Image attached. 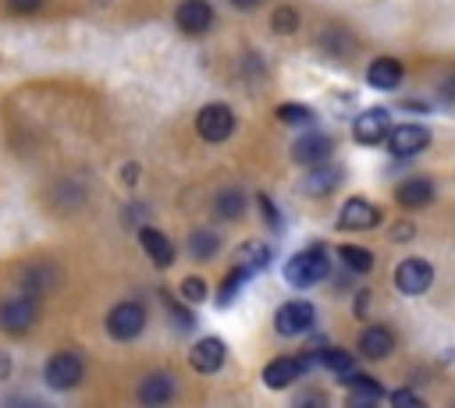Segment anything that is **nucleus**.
Wrapping results in <instances>:
<instances>
[{"mask_svg":"<svg viewBox=\"0 0 455 408\" xmlns=\"http://www.w3.org/2000/svg\"><path fill=\"white\" fill-rule=\"evenodd\" d=\"M327 273H331V252H327L323 245H309V248L295 252V255L288 259V266H284V280H288L291 287H313V284H320Z\"/></svg>","mask_w":455,"mask_h":408,"instance_id":"f257e3e1","label":"nucleus"},{"mask_svg":"<svg viewBox=\"0 0 455 408\" xmlns=\"http://www.w3.org/2000/svg\"><path fill=\"white\" fill-rule=\"evenodd\" d=\"M146 330V309L139 302H117L107 312V333L114 341H135Z\"/></svg>","mask_w":455,"mask_h":408,"instance_id":"f03ea898","label":"nucleus"},{"mask_svg":"<svg viewBox=\"0 0 455 408\" xmlns=\"http://www.w3.org/2000/svg\"><path fill=\"white\" fill-rule=\"evenodd\" d=\"M316 323V309L306 302V298H295V302H284L277 312H274V330L281 337H299V333H309Z\"/></svg>","mask_w":455,"mask_h":408,"instance_id":"7ed1b4c3","label":"nucleus"},{"mask_svg":"<svg viewBox=\"0 0 455 408\" xmlns=\"http://www.w3.org/2000/svg\"><path fill=\"white\" fill-rule=\"evenodd\" d=\"M196 131H199L203 142H224V138H231V131H235V114H231V106H224V103H206V106L196 114Z\"/></svg>","mask_w":455,"mask_h":408,"instance_id":"20e7f679","label":"nucleus"},{"mask_svg":"<svg viewBox=\"0 0 455 408\" xmlns=\"http://www.w3.org/2000/svg\"><path fill=\"white\" fill-rule=\"evenodd\" d=\"M430 284H434V266H430L427 259L412 255V259H402V263L395 266V287H398L402 294L416 298V294H423Z\"/></svg>","mask_w":455,"mask_h":408,"instance_id":"39448f33","label":"nucleus"},{"mask_svg":"<svg viewBox=\"0 0 455 408\" xmlns=\"http://www.w3.org/2000/svg\"><path fill=\"white\" fill-rule=\"evenodd\" d=\"M387 131H391V117L384 106H370V110L355 114V121H352V135L359 145H380L387 138Z\"/></svg>","mask_w":455,"mask_h":408,"instance_id":"423d86ee","label":"nucleus"},{"mask_svg":"<svg viewBox=\"0 0 455 408\" xmlns=\"http://www.w3.org/2000/svg\"><path fill=\"white\" fill-rule=\"evenodd\" d=\"M36 312H39V305H36L32 294H14V298H7V302L0 305V330H7V333H25V330L36 323Z\"/></svg>","mask_w":455,"mask_h":408,"instance_id":"0eeeda50","label":"nucleus"},{"mask_svg":"<svg viewBox=\"0 0 455 408\" xmlns=\"http://www.w3.org/2000/svg\"><path fill=\"white\" fill-rule=\"evenodd\" d=\"M334 153V138L323 135V131H306L295 138L291 145V160L295 163H306V167H316V163H327Z\"/></svg>","mask_w":455,"mask_h":408,"instance_id":"6e6552de","label":"nucleus"},{"mask_svg":"<svg viewBox=\"0 0 455 408\" xmlns=\"http://www.w3.org/2000/svg\"><path fill=\"white\" fill-rule=\"evenodd\" d=\"M377 224H380V209H377L370 199H363V195L345 199V206H341V213H338V227H341V231H370V227H377Z\"/></svg>","mask_w":455,"mask_h":408,"instance_id":"1a4fd4ad","label":"nucleus"},{"mask_svg":"<svg viewBox=\"0 0 455 408\" xmlns=\"http://www.w3.org/2000/svg\"><path fill=\"white\" fill-rule=\"evenodd\" d=\"M46 383L53 387V390H68V387H75L78 380H82V358L75 355V351H57L50 362H46Z\"/></svg>","mask_w":455,"mask_h":408,"instance_id":"9d476101","label":"nucleus"},{"mask_svg":"<svg viewBox=\"0 0 455 408\" xmlns=\"http://www.w3.org/2000/svg\"><path fill=\"white\" fill-rule=\"evenodd\" d=\"M427 142H430V131L423 124H395L387 131L391 156H416L419 149H427Z\"/></svg>","mask_w":455,"mask_h":408,"instance_id":"9b49d317","label":"nucleus"},{"mask_svg":"<svg viewBox=\"0 0 455 408\" xmlns=\"http://www.w3.org/2000/svg\"><path fill=\"white\" fill-rule=\"evenodd\" d=\"M224 358H228V344L220 337H203L188 351V362H192L196 373H217L224 365Z\"/></svg>","mask_w":455,"mask_h":408,"instance_id":"f8f14e48","label":"nucleus"},{"mask_svg":"<svg viewBox=\"0 0 455 408\" xmlns=\"http://www.w3.org/2000/svg\"><path fill=\"white\" fill-rule=\"evenodd\" d=\"M213 25V7L210 0H181L178 4V28L188 35H203Z\"/></svg>","mask_w":455,"mask_h":408,"instance_id":"ddd939ff","label":"nucleus"},{"mask_svg":"<svg viewBox=\"0 0 455 408\" xmlns=\"http://www.w3.org/2000/svg\"><path fill=\"white\" fill-rule=\"evenodd\" d=\"M395 202L402 209H423L434 202V181L430 177H405L395 188Z\"/></svg>","mask_w":455,"mask_h":408,"instance_id":"4468645a","label":"nucleus"},{"mask_svg":"<svg viewBox=\"0 0 455 408\" xmlns=\"http://www.w3.org/2000/svg\"><path fill=\"white\" fill-rule=\"evenodd\" d=\"M139 245H142V252L153 259L156 270H167V266L174 263V245H171V238H167L164 231L142 227V231H139Z\"/></svg>","mask_w":455,"mask_h":408,"instance_id":"2eb2a0df","label":"nucleus"},{"mask_svg":"<svg viewBox=\"0 0 455 408\" xmlns=\"http://www.w3.org/2000/svg\"><path fill=\"white\" fill-rule=\"evenodd\" d=\"M338 181H341V167L327 160V163L309 167V174L302 177V192H306V195H313V199H320V195L334 192V188H338Z\"/></svg>","mask_w":455,"mask_h":408,"instance_id":"dca6fc26","label":"nucleus"},{"mask_svg":"<svg viewBox=\"0 0 455 408\" xmlns=\"http://www.w3.org/2000/svg\"><path fill=\"white\" fill-rule=\"evenodd\" d=\"M299 376H302V365H299V358H288V355H281V358H274V362L263 365V383H267L270 390H284V387H291Z\"/></svg>","mask_w":455,"mask_h":408,"instance_id":"f3484780","label":"nucleus"},{"mask_svg":"<svg viewBox=\"0 0 455 408\" xmlns=\"http://www.w3.org/2000/svg\"><path fill=\"white\" fill-rule=\"evenodd\" d=\"M341 383L348 387V404H373L384 397V387L373 380V376H363V373H345Z\"/></svg>","mask_w":455,"mask_h":408,"instance_id":"a211bd4d","label":"nucleus"},{"mask_svg":"<svg viewBox=\"0 0 455 408\" xmlns=\"http://www.w3.org/2000/svg\"><path fill=\"white\" fill-rule=\"evenodd\" d=\"M402 60H395V57H377L370 67H366V82L373 85V89H380V92H387V89H395L398 82H402Z\"/></svg>","mask_w":455,"mask_h":408,"instance_id":"6ab92c4d","label":"nucleus"},{"mask_svg":"<svg viewBox=\"0 0 455 408\" xmlns=\"http://www.w3.org/2000/svg\"><path fill=\"white\" fill-rule=\"evenodd\" d=\"M395 351V333L387 326H366L359 337V355L363 358H387Z\"/></svg>","mask_w":455,"mask_h":408,"instance_id":"aec40b11","label":"nucleus"},{"mask_svg":"<svg viewBox=\"0 0 455 408\" xmlns=\"http://www.w3.org/2000/svg\"><path fill=\"white\" fill-rule=\"evenodd\" d=\"M171 394H174V380L167 373H153L139 383V401L142 404H164V401H171Z\"/></svg>","mask_w":455,"mask_h":408,"instance_id":"412c9836","label":"nucleus"},{"mask_svg":"<svg viewBox=\"0 0 455 408\" xmlns=\"http://www.w3.org/2000/svg\"><path fill=\"white\" fill-rule=\"evenodd\" d=\"M270 255H274V248H270L267 241H245V245L238 248L235 263H238L242 270H249V273H259V270L270 266Z\"/></svg>","mask_w":455,"mask_h":408,"instance_id":"4be33fe9","label":"nucleus"},{"mask_svg":"<svg viewBox=\"0 0 455 408\" xmlns=\"http://www.w3.org/2000/svg\"><path fill=\"white\" fill-rule=\"evenodd\" d=\"M316 362H320L323 369H331L334 376H345V373L355 369V355L345 351V348H323V351H316Z\"/></svg>","mask_w":455,"mask_h":408,"instance_id":"5701e85b","label":"nucleus"},{"mask_svg":"<svg viewBox=\"0 0 455 408\" xmlns=\"http://www.w3.org/2000/svg\"><path fill=\"white\" fill-rule=\"evenodd\" d=\"M213 209H217L220 220H235V216H242V209H245V195H242V188H224V192L213 199Z\"/></svg>","mask_w":455,"mask_h":408,"instance_id":"b1692460","label":"nucleus"},{"mask_svg":"<svg viewBox=\"0 0 455 408\" xmlns=\"http://www.w3.org/2000/svg\"><path fill=\"white\" fill-rule=\"evenodd\" d=\"M338 259H341L352 273H370V270H373V252L363 248V245H341V248H338Z\"/></svg>","mask_w":455,"mask_h":408,"instance_id":"393cba45","label":"nucleus"},{"mask_svg":"<svg viewBox=\"0 0 455 408\" xmlns=\"http://www.w3.org/2000/svg\"><path fill=\"white\" fill-rule=\"evenodd\" d=\"M274 114H277L281 124H291V128H309V124H316V114H313L309 106H302V103H281Z\"/></svg>","mask_w":455,"mask_h":408,"instance_id":"a878e982","label":"nucleus"},{"mask_svg":"<svg viewBox=\"0 0 455 408\" xmlns=\"http://www.w3.org/2000/svg\"><path fill=\"white\" fill-rule=\"evenodd\" d=\"M217 248H220V238H217L213 231H192V238H188V252H192V259L206 263V259L217 255Z\"/></svg>","mask_w":455,"mask_h":408,"instance_id":"bb28decb","label":"nucleus"},{"mask_svg":"<svg viewBox=\"0 0 455 408\" xmlns=\"http://www.w3.org/2000/svg\"><path fill=\"white\" fill-rule=\"evenodd\" d=\"M249 277H252V273H249V270H242V266L235 263V270H231V273L220 280V287H217V305H231V302H235V294L245 287V280H249Z\"/></svg>","mask_w":455,"mask_h":408,"instance_id":"cd10ccee","label":"nucleus"},{"mask_svg":"<svg viewBox=\"0 0 455 408\" xmlns=\"http://www.w3.org/2000/svg\"><path fill=\"white\" fill-rule=\"evenodd\" d=\"M270 25H274V32H277V35H291V32L299 28V11L284 4V7H277V11H274Z\"/></svg>","mask_w":455,"mask_h":408,"instance_id":"c85d7f7f","label":"nucleus"},{"mask_svg":"<svg viewBox=\"0 0 455 408\" xmlns=\"http://www.w3.org/2000/svg\"><path fill=\"white\" fill-rule=\"evenodd\" d=\"M160 294H164V302H167V309H171V316H174L178 330H192V326H196V316H192V312H188L185 305H178L171 291H160Z\"/></svg>","mask_w":455,"mask_h":408,"instance_id":"c756f323","label":"nucleus"},{"mask_svg":"<svg viewBox=\"0 0 455 408\" xmlns=\"http://www.w3.org/2000/svg\"><path fill=\"white\" fill-rule=\"evenodd\" d=\"M181 294H185L188 302H203V298H206V280H203V277H185V280H181Z\"/></svg>","mask_w":455,"mask_h":408,"instance_id":"7c9ffc66","label":"nucleus"},{"mask_svg":"<svg viewBox=\"0 0 455 408\" xmlns=\"http://www.w3.org/2000/svg\"><path fill=\"white\" fill-rule=\"evenodd\" d=\"M387 401H391L395 408H423V397H419L416 390H395Z\"/></svg>","mask_w":455,"mask_h":408,"instance_id":"2f4dec72","label":"nucleus"},{"mask_svg":"<svg viewBox=\"0 0 455 408\" xmlns=\"http://www.w3.org/2000/svg\"><path fill=\"white\" fill-rule=\"evenodd\" d=\"M412 234H416V231H412V224H409V220H402V224H395V227H391V238H395V241H412Z\"/></svg>","mask_w":455,"mask_h":408,"instance_id":"473e14b6","label":"nucleus"},{"mask_svg":"<svg viewBox=\"0 0 455 408\" xmlns=\"http://www.w3.org/2000/svg\"><path fill=\"white\" fill-rule=\"evenodd\" d=\"M39 4H43V0H7V7L18 11V14H32Z\"/></svg>","mask_w":455,"mask_h":408,"instance_id":"72a5a7b5","label":"nucleus"},{"mask_svg":"<svg viewBox=\"0 0 455 408\" xmlns=\"http://www.w3.org/2000/svg\"><path fill=\"white\" fill-rule=\"evenodd\" d=\"M7 373H11V358L0 351V380H7Z\"/></svg>","mask_w":455,"mask_h":408,"instance_id":"f704fd0d","label":"nucleus"},{"mask_svg":"<svg viewBox=\"0 0 455 408\" xmlns=\"http://www.w3.org/2000/svg\"><path fill=\"white\" fill-rule=\"evenodd\" d=\"M259 0H231V7H238V11H252Z\"/></svg>","mask_w":455,"mask_h":408,"instance_id":"c9c22d12","label":"nucleus"},{"mask_svg":"<svg viewBox=\"0 0 455 408\" xmlns=\"http://www.w3.org/2000/svg\"><path fill=\"white\" fill-rule=\"evenodd\" d=\"M441 92H448V99H455V75H451V78L441 85Z\"/></svg>","mask_w":455,"mask_h":408,"instance_id":"e433bc0d","label":"nucleus"}]
</instances>
